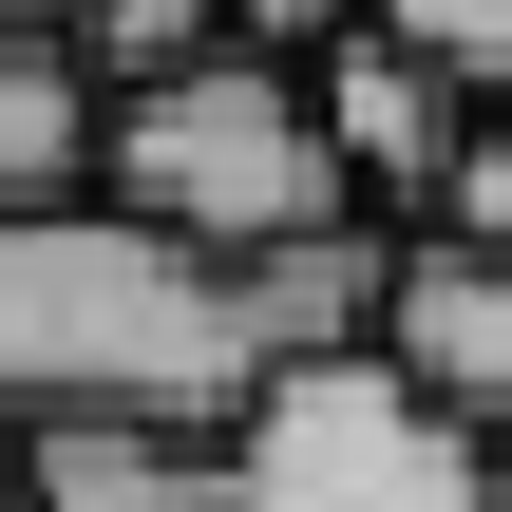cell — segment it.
Returning <instances> with one entry per match:
<instances>
[{"label": "cell", "mask_w": 512, "mask_h": 512, "mask_svg": "<svg viewBox=\"0 0 512 512\" xmlns=\"http://www.w3.org/2000/svg\"><path fill=\"white\" fill-rule=\"evenodd\" d=\"M247 304L209 247H171L152 209L76 190L38 228H0V418H152V437H228L247 418Z\"/></svg>", "instance_id": "obj_1"}, {"label": "cell", "mask_w": 512, "mask_h": 512, "mask_svg": "<svg viewBox=\"0 0 512 512\" xmlns=\"http://www.w3.org/2000/svg\"><path fill=\"white\" fill-rule=\"evenodd\" d=\"M114 209H152L171 247H209V266H266V247H304V228H342L361 190H342V152H323V95L285 76V57H190V76H152V95H114Z\"/></svg>", "instance_id": "obj_2"}, {"label": "cell", "mask_w": 512, "mask_h": 512, "mask_svg": "<svg viewBox=\"0 0 512 512\" xmlns=\"http://www.w3.org/2000/svg\"><path fill=\"white\" fill-rule=\"evenodd\" d=\"M228 512H494V437L437 418L399 361H285L209 437Z\"/></svg>", "instance_id": "obj_3"}, {"label": "cell", "mask_w": 512, "mask_h": 512, "mask_svg": "<svg viewBox=\"0 0 512 512\" xmlns=\"http://www.w3.org/2000/svg\"><path fill=\"white\" fill-rule=\"evenodd\" d=\"M380 361H399L437 418L512 437V266H494V247H456V228H418L399 285H380Z\"/></svg>", "instance_id": "obj_4"}, {"label": "cell", "mask_w": 512, "mask_h": 512, "mask_svg": "<svg viewBox=\"0 0 512 512\" xmlns=\"http://www.w3.org/2000/svg\"><path fill=\"white\" fill-rule=\"evenodd\" d=\"M304 95H323V152H342V190H399V209H437V190H456V152H475V95H456L437 57H399V38H342Z\"/></svg>", "instance_id": "obj_5"}, {"label": "cell", "mask_w": 512, "mask_h": 512, "mask_svg": "<svg viewBox=\"0 0 512 512\" xmlns=\"http://www.w3.org/2000/svg\"><path fill=\"white\" fill-rule=\"evenodd\" d=\"M380 285H399V247L342 209V228H304V247H266V266H228V304H247V361L285 380V361H380Z\"/></svg>", "instance_id": "obj_6"}, {"label": "cell", "mask_w": 512, "mask_h": 512, "mask_svg": "<svg viewBox=\"0 0 512 512\" xmlns=\"http://www.w3.org/2000/svg\"><path fill=\"white\" fill-rule=\"evenodd\" d=\"M95 152H114V95L76 76V38H0V228L76 209Z\"/></svg>", "instance_id": "obj_7"}, {"label": "cell", "mask_w": 512, "mask_h": 512, "mask_svg": "<svg viewBox=\"0 0 512 512\" xmlns=\"http://www.w3.org/2000/svg\"><path fill=\"white\" fill-rule=\"evenodd\" d=\"M19 475H38V512H228L209 437H152V418H38Z\"/></svg>", "instance_id": "obj_8"}, {"label": "cell", "mask_w": 512, "mask_h": 512, "mask_svg": "<svg viewBox=\"0 0 512 512\" xmlns=\"http://www.w3.org/2000/svg\"><path fill=\"white\" fill-rule=\"evenodd\" d=\"M190 57H228V0H76V76L95 95H152Z\"/></svg>", "instance_id": "obj_9"}, {"label": "cell", "mask_w": 512, "mask_h": 512, "mask_svg": "<svg viewBox=\"0 0 512 512\" xmlns=\"http://www.w3.org/2000/svg\"><path fill=\"white\" fill-rule=\"evenodd\" d=\"M361 38H399V57H437L475 114H512V0H361Z\"/></svg>", "instance_id": "obj_10"}, {"label": "cell", "mask_w": 512, "mask_h": 512, "mask_svg": "<svg viewBox=\"0 0 512 512\" xmlns=\"http://www.w3.org/2000/svg\"><path fill=\"white\" fill-rule=\"evenodd\" d=\"M361 38V0H228V57H285V76H323Z\"/></svg>", "instance_id": "obj_11"}, {"label": "cell", "mask_w": 512, "mask_h": 512, "mask_svg": "<svg viewBox=\"0 0 512 512\" xmlns=\"http://www.w3.org/2000/svg\"><path fill=\"white\" fill-rule=\"evenodd\" d=\"M437 228L512 266V114H475V152H456V190H437Z\"/></svg>", "instance_id": "obj_12"}, {"label": "cell", "mask_w": 512, "mask_h": 512, "mask_svg": "<svg viewBox=\"0 0 512 512\" xmlns=\"http://www.w3.org/2000/svg\"><path fill=\"white\" fill-rule=\"evenodd\" d=\"M0 38H76V0H0Z\"/></svg>", "instance_id": "obj_13"}, {"label": "cell", "mask_w": 512, "mask_h": 512, "mask_svg": "<svg viewBox=\"0 0 512 512\" xmlns=\"http://www.w3.org/2000/svg\"><path fill=\"white\" fill-rule=\"evenodd\" d=\"M0 512H38V475H19V418H0Z\"/></svg>", "instance_id": "obj_14"}, {"label": "cell", "mask_w": 512, "mask_h": 512, "mask_svg": "<svg viewBox=\"0 0 512 512\" xmlns=\"http://www.w3.org/2000/svg\"><path fill=\"white\" fill-rule=\"evenodd\" d=\"M494 512H512V437H494Z\"/></svg>", "instance_id": "obj_15"}]
</instances>
